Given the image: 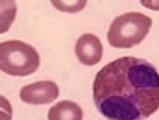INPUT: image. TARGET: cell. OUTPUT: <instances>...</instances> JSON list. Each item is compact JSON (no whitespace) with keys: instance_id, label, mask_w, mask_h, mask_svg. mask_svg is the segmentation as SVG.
Segmentation results:
<instances>
[{"instance_id":"cell-1","label":"cell","mask_w":159,"mask_h":120,"mask_svg":"<svg viewBox=\"0 0 159 120\" xmlns=\"http://www.w3.org/2000/svg\"><path fill=\"white\" fill-rule=\"evenodd\" d=\"M98 111L108 120H146L159 108V74L149 62L120 57L93 81Z\"/></svg>"},{"instance_id":"cell-2","label":"cell","mask_w":159,"mask_h":120,"mask_svg":"<svg viewBox=\"0 0 159 120\" xmlns=\"http://www.w3.org/2000/svg\"><path fill=\"white\" fill-rule=\"evenodd\" d=\"M152 27V18L140 12H128L117 17L108 30V42L116 48H132L144 41Z\"/></svg>"},{"instance_id":"cell-3","label":"cell","mask_w":159,"mask_h":120,"mask_svg":"<svg viewBox=\"0 0 159 120\" xmlns=\"http://www.w3.org/2000/svg\"><path fill=\"white\" fill-rule=\"evenodd\" d=\"M39 54L32 45L21 41H8L0 44V71L14 75L27 77L39 68Z\"/></svg>"},{"instance_id":"cell-4","label":"cell","mask_w":159,"mask_h":120,"mask_svg":"<svg viewBox=\"0 0 159 120\" xmlns=\"http://www.w3.org/2000/svg\"><path fill=\"white\" fill-rule=\"evenodd\" d=\"M59 96V86L54 81H36L20 90V98L26 104L45 105L51 104Z\"/></svg>"},{"instance_id":"cell-5","label":"cell","mask_w":159,"mask_h":120,"mask_svg":"<svg viewBox=\"0 0 159 120\" xmlns=\"http://www.w3.org/2000/svg\"><path fill=\"white\" fill-rule=\"evenodd\" d=\"M75 54L86 66H95L102 59V44L96 35L84 33L75 45Z\"/></svg>"},{"instance_id":"cell-6","label":"cell","mask_w":159,"mask_h":120,"mask_svg":"<svg viewBox=\"0 0 159 120\" xmlns=\"http://www.w3.org/2000/svg\"><path fill=\"white\" fill-rule=\"evenodd\" d=\"M48 120H83V110L72 101H60L50 108Z\"/></svg>"},{"instance_id":"cell-7","label":"cell","mask_w":159,"mask_h":120,"mask_svg":"<svg viewBox=\"0 0 159 120\" xmlns=\"http://www.w3.org/2000/svg\"><path fill=\"white\" fill-rule=\"evenodd\" d=\"M17 17L15 0H0V35L6 33Z\"/></svg>"},{"instance_id":"cell-8","label":"cell","mask_w":159,"mask_h":120,"mask_svg":"<svg viewBox=\"0 0 159 120\" xmlns=\"http://www.w3.org/2000/svg\"><path fill=\"white\" fill-rule=\"evenodd\" d=\"M87 0H51V5L60 12L66 14H75L83 11Z\"/></svg>"},{"instance_id":"cell-9","label":"cell","mask_w":159,"mask_h":120,"mask_svg":"<svg viewBox=\"0 0 159 120\" xmlns=\"http://www.w3.org/2000/svg\"><path fill=\"white\" fill-rule=\"evenodd\" d=\"M144 8L152 11H159V0H140Z\"/></svg>"}]
</instances>
